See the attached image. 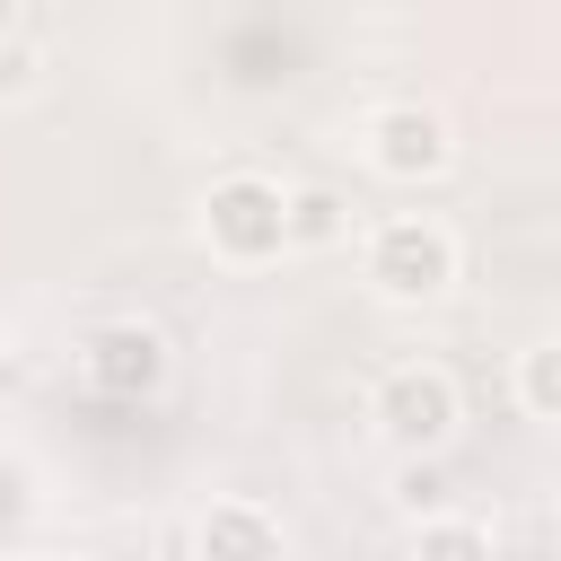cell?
<instances>
[{"label": "cell", "mask_w": 561, "mask_h": 561, "mask_svg": "<svg viewBox=\"0 0 561 561\" xmlns=\"http://www.w3.org/2000/svg\"><path fill=\"white\" fill-rule=\"evenodd\" d=\"M359 158H368V175H386V184H430V175H447L456 131H447V114H430V105H412V96H386V105L359 114Z\"/></svg>", "instance_id": "cell-5"}, {"label": "cell", "mask_w": 561, "mask_h": 561, "mask_svg": "<svg viewBox=\"0 0 561 561\" xmlns=\"http://www.w3.org/2000/svg\"><path fill=\"white\" fill-rule=\"evenodd\" d=\"M0 359H9V324H0Z\"/></svg>", "instance_id": "cell-10"}, {"label": "cell", "mask_w": 561, "mask_h": 561, "mask_svg": "<svg viewBox=\"0 0 561 561\" xmlns=\"http://www.w3.org/2000/svg\"><path fill=\"white\" fill-rule=\"evenodd\" d=\"M465 421V394L438 359H394L377 386H368V430L394 447V456H438Z\"/></svg>", "instance_id": "cell-3"}, {"label": "cell", "mask_w": 561, "mask_h": 561, "mask_svg": "<svg viewBox=\"0 0 561 561\" xmlns=\"http://www.w3.org/2000/svg\"><path fill=\"white\" fill-rule=\"evenodd\" d=\"M342 193L333 184H298L289 193V245H342Z\"/></svg>", "instance_id": "cell-8"}, {"label": "cell", "mask_w": 561, "mask_h": 561, "mask_svg": "<svg viewBox=\"0 0 561 561\" xmlns=\"http://www.w3.org/2000/svg\"><path fill=\"white\" fill-rule=\"evenodd\" d=\"M70 377L96 394V403H149L167 386V333L140 324V316H105L70 342Z\"/></svg>", "instance_id": "cell-4"}, {"label": "cell", "mask_w": 561, "mask_h": 561, "mask_svg": "<svg viewBox=\"0 0 561 561\" xmlns=\"http://www.w3.org/2000/svg\"><path fill=\"white\" fill-rule=\"evenodd\" d=\"M552 359H561L552 342H526V351H517V403H526V421H552V412H561V386H552Z\"/></svg>", "instance_id": "cell-9"}, {"label": "cell", "mask_w": 561, "mask_h": 561, "mask_svg": "<svg viewBox=\"0 0 561 561\" xmlns=\"http://www.w3.org/2000/svg\"><path fill=\"white\" fill-rule=\"evenodd\" d=\"M412 561H500V535L482 517H421Z\"/></svg>", "instance_id": "cell-7"}, {"label": "cell", "mask_w": 561, "mask_h": 561, "mask_svg": "<svg viewBox=\"0 0 561 561\" xmlns=\"http://www.w3.org/2000/svg\"><path fill=\"white\" fill-rule=\"evenodd\" d=\"M456 272H465V245H456V228L430 219V210H394V219H377V228L359 237V280H368L386 307H430V298L456 289Z\"/></svg>", "instance_id": "cell-1"}, {"label": "cell", "mask_w": 561, "mask_h": 561, "mask_svg": "<svg viewBox=\"0 0 561 561\" xmlns=\"http://www.w3.org/2000/svg\"><path fill=\"white\" fill-rule=\"evenodd\" d=\"M44 561H70V552H44Z\"/></svg>", "instance_id": "cell-11"}, {"label": "cell", "mask_w": 561, "mask_h": 561, "mask_svg": "<svg viewBox=\"0 0 561 561\" xmlns=\"http://www.w3.org/2000/svg\"><path fill=\"white\" fill-rule=\"evenodd\" d=\"M193 561H280V517L263 500H210L193 517Z\"/></svg>", "instance_id": "cell-6"}, {"label": "cell", "mask_w": 561, "mask_h": 561, "mask_svg": "<svg viewBox=\"0 0 561 561\" xmlns=\"http://www.w3.org/2000/svg\"><path fill=\"white\" fill-rule=\"evenodd\" d=\"M202 245H210L228 272L280 263V254H289V193H280L272 175H254V167L210 175V193H202Z\"/></svg>", "instance_id": "cell-2"}]
</instances>
